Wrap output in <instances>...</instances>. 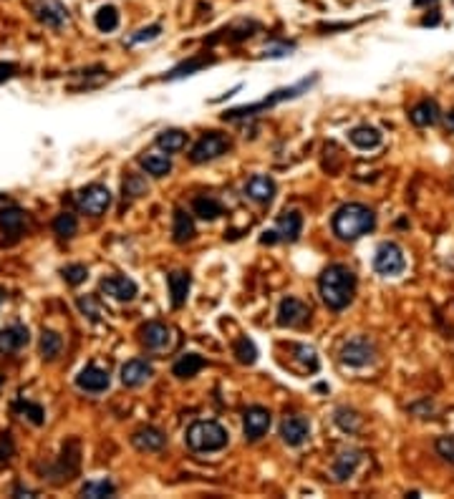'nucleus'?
I'll list each match as a JSON object with an SVG mask.
<instances>
[{
    "mask_svg": "<svg viewBox=\"0 0 454 499\" xmlns=\"http://www.w3.org/2000/svg\"><path fill=\"white\" fill-rule=\"evenodd\" d=\"M187 447L197 454L222 452L230 444V433L218 421H195L185 433Z\"/></svg>",
    "mask_w": 454,
    "mask_h": 499,
    "instance_id": "obj_3",
    "label": "nucleus"
},
{
    "mask_svg": "<svg viewBox=\"0 0 454 499\" xmlns=\"http://www.w3.org/2000/svg\"><path fill=\"white\" fill-rule=\"evenodd\" d=\"M230 149V139L220 132H207L197 144L192 146L190 159L195 164H204V162H212V159L222 157L225 151Z\"/></svg>",
    "mask_w": 454,
    "mask_h": 499,
    "instance_id": "obj_8",
    "label": "nucleus"
},
{
    "mask_svg": "<svg viewBox=\"0 0 454 499\" xmlns=\"http://www.w3.org/2000/svg\"><path fill=\"white\" fill-rule=\"evenodd\" d=\"M427 3H434V0H414V6L419 8V6H427Z\"/></svg>",
    "mask_w": 454,
    "mask_h": 499,
    "instance_id": "obj_50",
    "label": "nucleus"
},
{
    "mask_svg": "<svg viewBox=\"0 0 454 499\" xmlns=\"http://www.w3.org/2000/svg\"><path fill=\"white\" fill-rule=\"evenodd\" d=\"M187 144V134L179 132V129H167L157 137V146L167 154H174V151H182Z\"/></svg>",
    "mask_w": 454,
    "mask_h": 499,
    "instance_id": "obj_31",
    "label": "nucleus"
},
{
    "mask_svg": "<svg viewBox=\"0 0 454 499\" xmlns=\"http://www.w3.org/2000/svg\"><path fill=\"white\" fill-rule=\"evenodd\" d=\"M437 454H439L441 459L454 464V433H447V436H439L434 444Z\"/></svg>",
    "mask_w": 454,
    "mask_h": 499,
    "instance_id": "obj_44",
    "label": "nucleus"
},
{
    "mask_svg": "<svg viewBox=\"0 0 454 499\" xmlns=\"http://www.w3.org/2000/svg\"><path fill=\"white\" fill-rule=\"evenodd\" d=\"M76 204H79V210L86 212V215L99 217L112 207V192H109V187H104V184H89V187L79 190Z\"/></svg>",
    "mask_w": 454,
    "mask_h": 499,
    "instance_id": "obj_7",
    "label": "nucleus"
},
{
    "mask_svg": "<svg viewBox=\"0 0 454 499\" xmlns=\"http://www.w3.org/2000/svg\"><path fill=\"white\" fill-rule=\"evenodd\" d=\"M109 383H112L109 371L99 368L96 363H89V366L81 368L79 376H76V386H79L81 391H86V394H104L106 388H109Z\"/></svg>",
    "mask_w": 454,
    "mask_h": 499,
    "instance_id": "obj_13",
    "label": "nucleus"
},
{
    "mask_svg": "<svg viewBox=\"0 0 454 499\" xmlns=\"http://www.w3.org/2000/svg\"><path fill=\"white\" fill-rule=\"evenodd\" d=\"M61 275H63V280H66L68 285H81L89 277V268L86 265H81V263H76V265H66V268L61 270Z\"/></svg>",
    "mask_w": 454,
    "mask_h": 499,
    "instance_id": "obj_42",
    "label": "nucleus"
},
{
    "mask_svg": "<svg viewBox=\"0 0 454 499\" xmlns=\"http://www.w3.org/2000/svg\"><path fill=\"white\" fill-rule=\"evenodd\" d=\"M235 355L240 363L252 366V363L257 361V346L248 338V335H243V338H237L235 341Z\"/></svg>",
    "mask_w": 454,
    "mask_h": 499,
    "instance_id": "obj_37",
    "label": "nucleus"
},
{
    "mask_svg": "<svg viewBox=\"0 0 454 499\" xmlns=\"http://www.w3.org/2000/svg\"><path fill=\"white\" fill-rule=\"evenodd\" d=\"M172 237L177 245L190 243L195 237V220L185 210H174V224H172Z\"/></svg>",
    "mask_w": 454,
    "mask_h": 499,
    "instance_id": "obj_26",
    "label": "nucleus"
},
{
    "mask_svg": "<svg viewBox=\"0 0 454 499\" xmlns=\"http://www.w3.org/2000/svg\"><path fill=\"white\" fill-rule=\"evenodd\" d=\"M53 232L59 237H63V240L76 235V232H79V220H76V215H71V212L56 215V220H53Z\"/></svg>",
    "mask_w": 454,
    "mask_h": 499,
    "instance_id": "obj_34",
    "label": "nucleus"
},
{
    "mask_svg": "<svg viewBox=\"0 0 454 499\" xmlns=\"http://www.w3.org/2000/svg\"><path fill=\"white\" fill-rule=\"evenodd\" d=\"M210 63H215V59H190V61H185V63H179L177 68H172V71L167 73V79L169 81L185 79V76H192V73L207 68Z\"/></svg>",
    "mask_w": 454,
    "mask_h": 499,
    "instance_id": "obj_33",
    "label": "nucleus"
},
{
    "mask_svg": "<svg viewBox=\"0 0 454 499\" xmlns=\"http://www.w3.org/2000/svg\"><path fill=\"white\" fill-rule=\"evenodd\" d=\"M167 285H169V295H172V305L174 308H182L190 298V288H192V275L185 270H174L169 277H167Z\"/></svg>",
    "mask_w": 454,
    "mask_h": 499,
    "instance_id": "obj_21",
    "label": "nucleus"
},
{
    "mask_svg": "<svg viewBox=\"0 0 454 499\" xmlns=\"http://www.w3.org/2000/svg\"><path fill=\"white\" fill-rule=\"evenodd\" d=\"M159 36H162V26H146V28H139L137 33L129 36V38L124 40L126 46H139V43H149V40H157Z\"/></svg>",
    "mask_w": 454,
    "mask_h": 499,
    "instance_id": "obj_41",
    "label": "nucleus"
},
{
    "mask_svg": "<svg viewBox=\"0 0 454 499\" xmlns=\"http://www.w3.org/2000/svg\"><path fill=\"white\" fill-rule=\"evenodd\" d=\"M38 348L46 361H56L61 355V351H63V338H61L56 330H43L38 341Z\"/></svg>",
    "mask_w": 454,
    "mask_h": 499,
    "instance_id": "obj_30",
    "label": "nucleus"
},
{
    "mask_svg": "<svg viewBox=\"0 0 454 499\" xmlns=\"http://www.w3.org/2000/svg\"><path fill=\"white\" fill-rule=\"evenodd\" d=\"M99 290L104 293V295H109V298H114V300H121V302H126V300H134L137 298V283H134L132 277H126V275H109V277H104L99 283Z\"/></svg>",
    "mask_w": 454,
    "mask_h": 499,
    "instance_id": "obj_14",
    "label": "nucleus"
},
{
    "mask_svg": "<svg viewBox=\"0 0 454 499\" xmlns=\"http://www.w3.org/2000/svg\"><path fill=\"white\" fill-rule=\"evenodd\" d=\"M192 212H195L199 220H204V222H212V220H218V217L222 215V204L215 197H210V194H199V197H195V202H192Z\"/></svg>",
    "mask_w": 454,
    "mask_h": 499,
    "instance_id": "obj_28",
    "label": "nucleus"
},
{
    "mask_svg": "<svg viewBox=\"0 0 454 499\" xmlns=\"http://www.w3.org/2000/svg\"><path fill=\"white\" fill-rule=\"evenodd\" d=\"M204 368V358L199 353H185L174 363L172 368V374L177 376V378H192V376H197L199 371Z\"/></svg>",
    "mask_w": 454,
    "mask_h": 499,
    "instance_id": "obj_29",
    "label": "nucleus"
},
{
    "mask_svg": "<svg viewBox=\"0 0 454 499\" xmlns=\"http://www.w3.org/2000/svg\"><path fill=\"white\" fill-rule=\"evenodd\" d=\"M116 492V486L112 484L109 479H96V482H86L81 486V494L84 497H91V499H101V497H112Z\"/></svg>",
    "mask_w": 454,
    "mask_h": 499,
    "instance_id": "obj_38",
    "label": "nucleus"
},
{
    "mask_svg": "<svg viewBox=\"0 0 454 499\" xmlns=\"http://www.w3.org/2000/svg\"><path fill=\"white\" fill-rule=\"evenodd\" d=\"M336 424L343 429L346 433H356L358 429H361V424H363V419L358 414H356L354 408H336Z\"/></svg>",
    "mask_w": 454,
    "mask_h": 499,
    "instance_id": "obj_36",
    "label": "nucleus"
},
{
    "mask_svg": "<svg viewBox=\"0 0 454 499\" xmlns=\"http://www.w3.org/2000/svg\"><path fill=\"white\" fill-rule=\"evenodd\" d=\"M26 222H28V217L20 207H3V210H0V232H3V235H10V237L23 235Z\"/></svg>",
    "mask_w": 454,
    "mask_h": 499,
    "instance_id": "obj_23",
    "label": "nucleus"
},
{
    "mask_svg": "<svg viewBox=\"0 0 454 499\" xmlns=\"http://www.w3.org/2000/svg\"><path fill=\"white\" fill-rule=\"evenodd\" d=\"M310 436V424L305 416H285L283 424H280V439L288 444V447H301L305 444Z\"/></svg>",
    "mask_w": 454,
    "mask_h": 499,
    "instance_id": "obj_15",
    "label": "nucleus"
},
{
    "mask_svg": "<svg viewBox=\"0 0 454 499\" xmlns=\"http://www.w3.org/2000/svg\"><path fill=\"white\" fill-rule=\"evenodd\" d=\"M149 192V184L142 174H126L124 179V199H137Z\"/></svg>",
    "mask_w": 454,
    "mask_h": 499,
    "instance_id": "obj_39",
    "label": "nucleus"
},
{
    "mask_svg": "<svg viewBox=\"0 0 454 499\" xmlns=\"http://www.w3.org/2000/svg\"><path fill=\"white\" fill-rule=\"evenodd\" d=\"M374 270L384 277H396L407 270L404 250L396 243H381L374 252Z\"/></svg>",
    "mask_w": 454,
    "mask_h": 499,
    "instance_id": "obj_6",
    "label": "nucleus"
},
{
    "mask_svg": "<svg viewBox=\"0 0 454 499\" xmlns=\"http://www.w3.org/2000/svg\"><path fill=\"white\" fill-rule=\"evenodd\" d=\"M3 381H6V378H3V376H0V386H3Z\"/></svg>",
    "mask_w": 454,
    "mask_h": 499,
    "instance_id": "obj_52",
    "label": "nucleus"
},
{
    "mask_svg": "<svg viewBox=\"0 0 454 499\" xmlns=\"http://www.w3.org/2000/svg\"><path fill=\"white\" fill-rule=\"evenodd\" d=\"M139 164H142V169L146 171V174H151V177H167L172 171V159L169 154H144V157L139 159Z\"/></svg>",
    "mask_w": 454,
    "mask_h": 499,
    "instance_id": "obj_27",
    "label": "nucleus"
},
{
    "mask_svg": "<svg viewBox=\"0 0 454 499\" xmlns=\"http://www.w3.org/2000/svg\"><path fill=\"white\" fill-rule=\"evenodd\" d=\"M13 408L18 411V414H23L26 416L31 424H36V427H40L43 421H46V411H43V406L40 404H33V401H23V399H18L13 404Z\"/></svg>",
    "mask_w": 454,
    "mask_h": 499,
    "instance_id": "obj_35",
    "label": "nucleus"
},
{
    "mask_svg": "<svg viewBox=\"0 0 454 499\" xmlns=\"http://www.w3.org/2000/svg\"><path fill=\"white\" fill-rule=\"evenodd\" d=\"M296 51V43H275V46H268L263 51V59H285L290 53Z\"/></svg>",
    "mask_w": 454,
    "mask_h": 499,
    "instance_id": "obj_46",
    "label": "nucleus"
},
{
    "mask_svg": "<svg viewBox=\"0 0 454 499\" xmlns=\"http://www.w3.org/2000/svg\"><path fill=\"white\" fill-rule=\"evenodd\" d=\"M31 10L40 26L46 28H63L68 23V8L61 0H36Z\"/></svg>",
    "mask_w": 454,
    "mask_h": 499,
    "instance_id": "obj_9",
    "label": "nucleus"
},
{
    "mask_svg": "<svg viewBox=\"0 0 454 499\" xmlns=\"http://www.w3.org/2000/svg\"><path fill=\"white\" fill-rule=\"evenodd\" d=\"M270 411L265 406H250L243 416V431L248 441H260L270 429Z\"/></svg>",
    "mask_w": 454,
    "mask_h": 499,
    "instance_id": "obj_12",
    "label": "nucleus"
},
{
    "mask_svg": "<svg viewBox=\"0 0 454 499\" xmlns=\"http://www.w3.org/2000/svg\"><path fill=\"white\" fill-rule=\"evenodd\" d=\"M293 353H296L298 361L305 366V371H310V374L318 371V355L310 346H293Z\"/></svg>",
    "mask_w": 454,
    "mask_h": 499,
    "instance_id": "obj_43",
    "label": "nucleus"
},
{
    "mask_svg": "<svg viewBox=\"0 0 454 499\" xmlns=\"http://www.w3.org/2000/svg\"><path fill=\"white\" fill-rule=\"evenodd\" d=\"M15 456V444H13V436L10 433H0V466L3 464H10Z\"/></svg>",
    "mask_w": 454,
    "mask_h": 499,
    "instance_id": "obj_45",
    "label": "nucleus"
},
{
    "mask_svg": "<svg viewBox=\"0 0 454 499\" xmlns=\"http://www.w3.org/2000/svg\"><path fill=\"white\" fill-rule=\"evenodd\" d=\"M316 81H318V76H310V79H303L301 84H296V86H288V89H278V91H273L270 96H265L263 101H257V104L237 106V109H230V112H225L222 118H225V121H237V118L255 116V114L265 112V109H273V106L283 104V101L298 99V96L308 91V89H310L313 84H316Z\"/></svg>",
    "mask_w": 454,
    "mask_h": 499,
    "instance_id": "obj_4",
    "label": "nucleus"
},
{
    "mask_svg": "<svg viewBox=\"0 0 454 499\" xmlns=\"http://www.w3.org/2000/svg\"><path fill=\"white\" fill-rule=\"evenodd\" d=\"M310 321V305L298 298H283L278 305V323L283 328H301Z\"/></svg>",
    "mask_w": 454,
    "mask_h": 499,
    "instance_id": "obj_10",
    "label": "nucleus"
},
{
    "mask_svg": "<svg viewBox=\"0 0 454 499\" xmlns=\"http://www.w3.org/2000/svg\"><path fill=\"white\" fill-rule=\"evenodd\" d=\"M132 444L139 452H159V449H165L167 436L154 427H142L132 433Z\"/></svg>",
    "mask_w": 454,
    "mask_h": 499,
    "instance_id": "obj_22",
    "label": "nucleus"
},
{
    "mask_svg": "<svg viewBox=\"0 0 454 499\" xmlns=\"http://www.w3.org/2000/svg\"><path fill=\"white\" fill-rule=\"evenodd\" d=\"M409 118H411V124L419 126V129H424V126H434L437 121H439V106H437V101L424 99L409 112Z\"/></svg>",
    "mask_w": 454,
    "mask_h": 499,
    "instance_id": "obj_24",
    "label": "nucleus"
},
{
    "mask_svg": "<svg viewBox=\"0 0 454 499\" xmlns=\"http://www.w3.org/2000/svg\"><path fill=\"white\" fill-rule=\"evenodd\" d=\"M444 124H447V129H449V132H454V109L447 114V118H444Z\"/></svg>",
    "mask_w": 454,
    "mask_h": 499,
    "instance_id": "obj_49",
    "label": "nucleus"
},
{
    "mask_svg": "<svg viewBox=\"0 0 454 499\" xmlns=\"http://www.w3.org/2000/svg\"><path fill=\"white\" fill-rule=\"evenodd\" d=\"M343 366L351 368H366L376 361V343L371 341L369 335H356L351 341H346L338 351Z\"/></svg>",
    "mask_w": 454,
    "mask_h": 499,
    "instance_id": "obj_5",
    "label": "nucleus"
},
{
    "mask_svg": "<svg viewBox=\"0 0 454 499\" xmlns=\"http://www.w3.org/2000/svg\"><path fill=\"white\" fill-rule=\"evenodd\" d=\"M154 376V368H151V363L142 361V358H134V361H126L124 366H121V383L129 388H137L142 386V383H146Z\"/></svg>",
    "mask_w": 454,
    "mask_h": 499,
    "instance_id": "obj_18",
    "label": "nucleus"
},
{
    "mask_svg": "<svg viewBox=\"0 0 454 499\" xmlns=\"http://www.w3.org/2000/svg\"><path fill=\"white\" fill-rule=\"evenodd\" d=\"M275 182L268 177V174H252L248 182H245V194L257 204H270L275 197Z\"/></svg>",
    "mask_w": 454,
    "mask_h": 499,
    "instance_id": "obj_17",
    "label": "nucleus"
},
{
    "mask_svg": "<svg viewBox=\"0 0 454 499\" xmlns=\"http://www.w3.org/2000/svg\"><path fill=\"white\" fill-rule=\"evenodd\" d=\"M13 497H36V492L33 489H26V486H15Z\"/></svg>",
    "mask_w": 454,
    "mask_h": 499,
    "instance_id": "obj_48",
    "label": "nucleus"
},
{
    "mask_svg": "<svg viewBox=\"0 0 454 499\" xmlns=\"http://www.w3.org/2000/svg\"><path fill=\"white\" fill-rule=\"evenodd\" d=\"M349 139H351V144L358 146V149H376V146L381 144L384 137H381V132H379L376 126L363 124V126H356V129H351Z\"/></svg>",
    "mask_w": 454,
    "mask_h": 499,
    "instance_id": "obj_25",
    "label": "nucleus"
},
{
    "mask_svg": "<svg viewBox=\"0 0 454 499\" xmlns=\"http://www.w3.org/2000/svg\"><path fill=\"white\" fill-rule=\"evenodd\" d=\"M6 300V290H0V302Z\"/></svg>",
    "mask_w": 454,
    "mask_h": 499,
    "instance_id": "obj_51",
    "label": "nucleus"
},
{
    "mask_svg": "<svg viewBox=\"0 0 454 499\" xmlns=\"http://www.w3.org/2000/svg\"><path fill=\"white\" fill-rule=\"evenodd\" d=\"M79 310L84 313L86 318L91 323H99L101 318H104V308L99 305V300L93 295H86V298H79Z\"/></svg>",
    "mask_w": 454,
    "mask_h": 499,
    "instance_id": "obj_40",
    "label": "nucleus"
},
{
    "mask_svg": "<svg viewBox=\"0 0 454 499\" xmlns=\"http://www.w3.org/2000/svg\"><path fill=\"white\" fill-rule=\"evenodd\" d=\"M119 20H121V15H119V10L114 6H104L96 10V15H93V26L99 28L101 33H112V31H116L119 28Z\"/></svg>",
    "mask_w": 454,
    "mask_h": 499,
    "instance_id": "obj_32",
    "label": "nucleus"
},
{
    "mask_svg": "<svg viewBox=\"0 0 454 499\" xmlns=\"http://www.w3.org/2000/svg\"><path fill=\"white\" fill-rule=\"evenodd\" d=\"M15 71H18V68H15V63H3V61H0V84H6V81L13 79Z\"/></svg>",
    "mask_w": 454,
    "mask_h": 499,
    "instance_id": "obj_47",
    "label": "nucleus"
},
{
    "mask_svg": "<svg viewBox=\"0 0 454 499\" xmlns=\"http://www.w3.org/2000/svg\"><path fill=\"white\" fill-rule=\"evenodd\" d=\"M28 341H31V333L26 325H10V328L0 330V355L18 353L20 348H26Z\"/></svg>",
    "mask_w": 454,
    "mask_h": 499,
    "instance_id": "obj_19",
    "label": "nucleus"
},
{
    "mask_svg": "<svg viewBox=\"0 0 454 499\" xmlns=\"http://www.w3.org/2000/svg\"><path fill=\"white\" fill-rule=\"evenodd\" d=\"M358 464H361V452H358V449H343L336 456V461H333V469H331V472H333V479L349 482L356 474V469H358Z\"/></svg>",
    "mask_w": 454,
    "mask_h": 499,
    "instance_id": "obj_20",
    "label": "nucleus"
},
{
    "mask_svg": "<svg viewBox=\"0 0 454 499\" xmlns=\"http://www.w3.org/2000/svg\"><path fill=\"white\" fill-rule=\"evenodd\" d=\"M376 227V215L371 207L358 202L343 204L338 207L336 215H333V232H336L341 240L346 243H354L358 237L369 235Z\"/></svg>",
    "mask_w": 454,
    "mask_h": 499,
    "instance_id": "obj_2",
    "label": "nucleus"
},
{
    "mask_svg": "<svg viewBox=\"0 0 454 499\" xmlns=\"http://www.w3.org/2000/svg\"><path fill=\"white\" fill-rule=\"evenodd\" d=\"M142 343H144L149 351H157V353L169 351L172 346H174V330H172L167 323L151 321L142 328Z\"/></svg>",
    "mask_w": 454,
    "mask_h": 499,
    "instance_id": "obj_11",
    "label": "nucleus"
},
{
    "mask_svg": "<svg viewBox=\"0 0 454 499\" xmlns=\"http://www.w3.org/2000/svg\"><path fill=\"white\" fill-rule=\"evenodd\" d=\"M275 240L278 243H296L303 232V215L298 210H288L278 217L275 224Z\"/></svg>",
    "mask_w": 454,
    "mask_h": 499,
    "instance_id": "obj_16",
    "label": "nucleus"
},
{
    "mask_svg": "<svg viewBox=\"0 0 454 499\" xmlns=\"http://www.w3.org/2000/svg\"><path fill=\"white\" fill-rule=\"evenodd\" d=\"M318 293L331 310L349 308L356 295V275L346 265H328L318 277Z\"/></svg>",
    "mask_w": 454,
    "mask_h": 499,
    "instance_id": "obj_1",
    "label": "nucleus"
}]
</instances>
